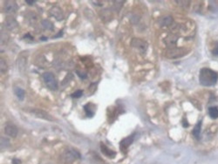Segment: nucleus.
<instances>
[{"label":"nucleus","mask_w":218,"mask_h":164,"mask_svg":"<svg viewBox=\"0 0 218 164\" xmlns=\"http://www.w3.org/2000/svg\"><path fill=\"white\" fill-rule=\"evenodd\" d=\"M18 10V6L17 4V3L10 1L7 2L4 5V11L6 13H15L17 12V11Z\"/></svg>","instance_id":"nucleus-10"},{"label":"nucleus","mask_w":218,"mask_h":164,"mask_svg":"<svg viewBox=\"0 0 218 164\" xmlns=\"http://www.w3.org/2000/svg\"><path fill=\"white\" fill-rule=\"evenodd\" d=\"M81 157L80 154L75 150V149H69L67 151L65 152L64 154V160L65 162H67V163H71V162H73L75 159H80Z\"/></svg>","instance_id":"nucleus-4"},{"label":"nucleus","mask_w":218,"mask_h":164,"mask_svg":"<svg viewBox=\"0 0 218 164\" xmlns=\"http://www.w3.org/2000/svg\"><path fill=\"white\" fill-rule=\"evenodd\" d=\"M4 133L10 137H16L17 135V128L13 124H7L4 128Z\"/></svg>","instance_id":"nucleus-8"},{"label":"nucleus","mask_w":218,"mask_h":164,"mask_svg":"<svg viewBox=\"0 0 218 164\" xmlns=\"http://www.w3.org/2000/svg\"><path fill=\"white\" fill-rule=\"evenodd\" d=\"M187 53V51L183 48H177V47H174V48H169L167 53H166V56L168 58H171V59H176V58H180L182 57L183 55H185Z\"/></svg>","instance_id":"nucleus-3"},{"label":"nucleus","mask_w":218,"mask_h":164,"mask_svg":"<svg viewBox=\"0 0 218 164\" xmlns=\"http://www.w3.org/2000/svg\"><path fill=\"white\" fill-rule=\"evenodd\" d=\"M84 109H85L86 114H87V115L88 117H93V116H94V112L89 108V103L84 107Z\"/></svg>","instance_id":"nucleus-21"},{"label":"nucleus","mask_w":218,"mask_h":164,"mask_svg":"<svg viewBox=\"0 0 218 164\" xmlns=\"http://www.w3.org/2000/svg\"><path fill=\"white\" fill-rule=\"evenodd\" d=\"M43 80L49 89L52 91L58 89V82L52 73H45L43 74Z\"/></svg>","instance_id":"nucleus-2"},{"label":"nucleus","mask_w":218,"mask_h":164,"mask_svg":"<svg viewBox=\"0 0 218 164\" xmlns=\"http://www.w3.org/2000/svg\"><path fill=\"white\" fill-rule=\"evenodd\" d=\"M213 54L218 56V45L214 48V50H213Z\"/></svg>","instance_id":"nucleus-25"},{"label":"nucleus","mask_w":218,"mask_h":164,"mask_svg":"<svg viewBox=\"0 0 218 164\" xmlns=\"http://www.w3.org/2000/svg\"><path fill=\"white\" fill-rule=\"evenodd\" d=\"M77 74H78V76H79L80 79H82V80H84V79L87 78V74H86L85 72L78 71V72H77Z\"/></svg>","instance_id":"nucleus-23"},{"label":"nucleus","mask_w":218,"mask_h":164,"mask_svg":"<svg viewBox=\"0 0 218 164\" xmlns=\"http://www.w3.org/2000/svg\"><path fill=\"white\" fill-rule=\"evenodd\" d=\"M101 152H102L105 156H108L109 158H113V157L116 156V153H115L114 151L110 150L108 148L106 145H104V144H101Z\"/></svg>","instance_id":"nucleus-14"},{"label":"nucleus","mask_w":218,"mask_h":164,"mask_svg":"<svg viewBox=\"0 0 218 164\" xmlns=\"http://www.w3.org/2000/svg\"><path fill=\"white\" fill-rule=\"evenodd\" d=\"M82 94H83V92H82L81 90H78V91L74 92V93L72 94V97H73V98H74V99H77V98L81 97V96H82Z\"/></svg>","instance_id":"nucleus-22"},{"label":"nucleus","mask_w":218,"mask_h":164,"mask_svg":"<svg viewBox=\"0 0 218 164\" xmlns=\"http://www.w3.org/2000/svg\"><path fill=\"white\" fill-rule=\"evenodd\" d=\"M5 25H6V27H7L9 30L12 31V30H14V29L17 26V20H16L14 18H12V17H8V18H6V19H5Z\"/></svg>","instance_id":"nucleus-12"},{"label":"nucleus","mask_w":218,"mask_h":164,"mask_svg":"<svg viewBox=\"0 0 218 164\" xmlns=\"http://www.w3.org/2000/svg\"><path fill=\"white\" fill-rule=\"evenodd\" d=\"M41 40H47L46 37H41Z\"/></svg>","instance_id":"nucleus-29"},{"label":"nucleus","mask_w":218,"mask_h":164,"mask_svg":"<svg viewBox=\"0 0 218 164\" xmlns=\"http://www.w3.org/2000/svg\"><path fill=\"white\" fill-rule=\"evenodd\" d=\"M50 13L52 17H54L57 20H62L63 19V12L62 11L57 7V6H54L51 9L50 11Z\"/></svg>","instance_id":"nucleus-11"},{"label":"nucleus","mask_w":218,"mask_h":164,"mask_svg":"<svg viewBox=\"0 0 218 164\" xmlns=\"http://www.w3.org/2000/svg\"><path fill=\"white\" fill-rule=\"evenodd\" d=\"M9 145H10L9 140H7L6 138H1V149H6Z\"/></svg>","instance_id":"nucleus-19"},{"label":"nucleus","mask_w":218,"mask_h":164,"mask_svg":"<svg viewBox=\"0 0 218 164\" xmlns=\"http://www.w3.org/2000/svg\"><path fill=\"white\" fill-rule=\"evenodd\" d=\"M133 139H134V136H133V135H130V136H128V137L123 139V140L120 142V143H119V148H120V149L122 150L123 153H126V149H128V147L133 143Z\"/></svg>","instance_id":"nucleus-6"},{"label":"nucleus","mask_w":218,"mask_h":164,"mask_svg":"<svg viewBox=\"0 0 218 164\" xmlns=\"http://www.w3.org/2000/svg\"><path fill=\"white\" fill-rule=\"evenodd\" d=\"M33 115H35L36 117H38V118H41V119H44V120H47V121H51L52 120V118L51 117V115H49V114H47L46 112L41 110V109H32L30 111Z\"/></svg>","instance_id":"nucleus-7"},{"label":"nucleus","mask_w":218,"mask_h":164,"mask_svg":"<svg viewBox=\"0 0 218 164\" xmlns=\"http://www.w3.org/2000/svg\"><path fill=\"white\" fill-rule=\"evenodd\" d=\"M131 46L133 47L138 49L140 53H145L147 49V44L145 41H143L140 39H136V38L132 39Z\"/></svg>","instance_id":"nucleus-5"},{"label":"nucleus","mask_w":218,"mask_h":164,"mask_svg":"<svg viewBox=\"0 0 218 164\" xmlns=\"http://www.w3.org/2000/svg\"><path fill=\"white\" fill-rule=\"evenodd\" d=\"M14 92H15V94L16 96L20 100H23L24 98V91L20 88V87H15L14 88Z\"/></svg>","instance_id":"nucleus-16"},{"label":"nucleus","mask_w":218,"mask_h":164,"mask_svg":"<svg viewBox=\"0 0 218 164\" xmlns=\"http://www.w3.org/2000/svg\"><path fill=\"white\" fill-rule=\"evenodd\" d=\"M177 41H178V37H177L176 35H174V34H171V35L168 36V37L165 38V39H164L165 44H166L168 46H169L170 48L175 47Z\"/></svg>","instance_id":"nucleus-9"},{"label":"nucleus","mask_w":218,"mask_h":164,"mask_svg":"<svg viewBox=\"0 0 218 164\" xmlns=\"http://www.w3.org/2000/svg\"><path fill=\"white\" fill-rule=\"evenodd\" d=\"M42 26L46 29V30H53V25L52 22H50L49 20H43L42 21Z\"/></svg>","instance_id":"nucleus-18"},{"label":"nucleus","mask_w":218,"mask_h":164,"mask_svg":"<svg viewBox=\"0 0 218 164\" xmlns=\"http://www.w3.org/2000/svg\"><path fill=\"white\" fill-rule=\"evenodd\" d=\"M0 63H1V74H3V73H5L7 71L8 67H7V64L4 61V60H3V59H1Z\"/></svg>","instance_id":"nucleus-20"},{"label":"nucleus","mask_w":218,"mask_h":164,"mask_svg":"<svg viewBox=\"0 0 218 164\" xmlns=\"http://www.w3.org/2000/svg\"><path fill=\"white\" fill-rule=\"evenodd\" d=\"M24 38H29L28 39H31V40H32V37L30 35V34H26L25 36H24Z\"/></svg>","instance_id":"nucleus-28"},{"label":"nucleus","mask_w":218,"mask_h":164,"mask_svg":"<svg viewBox=\"0 0 218 164\" xmlns=\"http://www.w3.org/2000/svg\"><path fill=\"white\" fill-rule=\"evenodd\" d=\"M12 164H21V161L19 159H17V158H14L12 160Z\"/></svg>","instance_id":"nucleus-24"},{"label":"nucleus","mask_w":218,"mask_h":164,"mask_svg":"<svg viewBox=\"0 0 218 164\" xmlns=\"http://www.w3.org/2000/svg\"><path fill=\"white\" fill-rule=\"evenodd\" d=\"M173 23V18L171 16L162 17L159 19V24L161 26H168L170 25Z\"/></svg>","instance_id":"nucleus-13"},{"label":"nucleus","mask_w":218,"mask_h":164,"mask_svg":"<svg viewBox=\"0 0 218 164\" xmlns=\"http://www.w3.org/2000/svg\"><path fill=\"white\" fill-rule=\"evenodd\" d=\"M201 128H202V121H200L195 127L194 130H193V135L199 139L200 138V134H201Z\"/></svg>","instance_id":"nucleus-15"},{"label":"nucleus","mask_w":218,"mask_h":164,"mask_svg":"<svg viewBox=\"0 0 218 164\" xmlns=\"http://www.w3.org/2000/svg\"><path fill=\"white\" fill-rule=\"evenodd\" d=\"M199 81L202 86H211L218 81V74L210 68H203L200 72Z\"/></svg>","instance_id":"nucleus-1"},{"label":"nucleus","mask_w":218,"mask_h":164,"mask_svg":"<svg viewBox=\"0 0 218 164\" xmlns=\"http://www.w3.org/2000/svg\"><path fill=\"white\" fill-rule=\"evenodd\" d=\"M25 2H26L29 5H32V4L35 3V1H31H31H30V0H25Z\"/></svg>","instance_id":"nucleus-26"},{"label":"nucleus","mask_w":218,"mask_h":164,"mask_svg":"<svg viewBox=\"0 0 218 164\" xmlns=\"http://www.w3.org/2000/svg\"><path fill=\"white\" fill-rule=\"evenodd\" d=\"M209 114H210V116L212 119H217L218 118V107H210V109H209Z\"/></svg>","instance_id":"nucleus-17"},{"label":"nucleus","mask_w":218,"mask_h":164,"mask_svg":"<svg viewBox=\"0 0 218 164\" xmlns=\"http://www.w3.org/2000/svg\"><path fill=\"white\" fill-rule=\"evenodd\" d=\"M182 125H183V127H184V128H188V127H189V124L187 123V121H182Z\"/></svg>","instance_id":"nucleus-27"}]
</instances>
